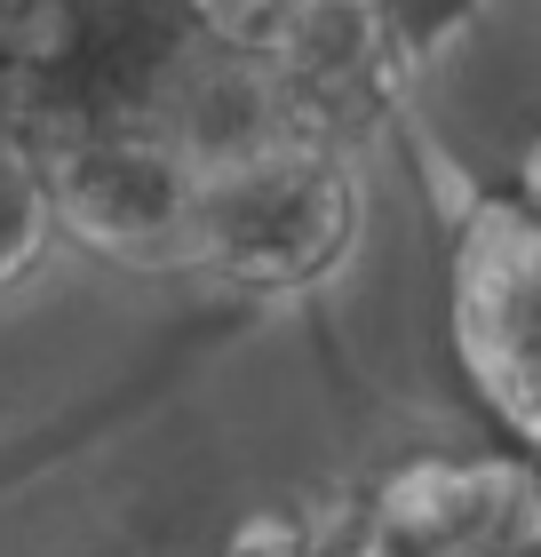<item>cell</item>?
Segmentation results:
<instances>
[{"label": "cell", "instance_id": "1", "mask_svg": "<svg viewBox=\"0 0 541 557\" xmlns=\"http://www.w3.org/2000/svg\"><path fill=\"white\" fill-rule=\"evenodd\" d=\"M351 232H358L351 160L327 136H287L271 151H247V160L199 175L192 263H208L231 287L287 295L343 263Z\"/></svg>", "mask_w": 541, "mask_h": 557}, {"label": "cell", "instance_id": "2", "mask_svg": "<svg viewBox=\"0 0 541 557\" xmlns=\"http://www.w3.org/2000/svg\"><path fill=\"white\" fill-rule=\"evenodd\" d=\"M454 350L478 398L541 454V223L478 199L454 232Z\"/></svg>", "mask_w": 541, "mask_h": 557}, {"label": "cell", "instance_id": "3", "mask_svg": "<svg viewBox=\"0 0 541 557\" xmlns=\"http://www.w3.org/2000/svg\"><path fill=\"white\" fill-rule=\"evenodd\" d=\"M48 168V208L57 232L96 247L104 263L168 271L192 263V208H199V168L151 128H96L57 151H40Z\"/></svg>", "mask_w": 541, "mask_h": 557}, {"label": "cell", "instance_id": "4", "mask_svg": "<svg viewBox=\"0 0 541 557\" xmlns=\"http://www.w3.org/2000/svg\"><path fill=\"white\" fill-rule=\"evenodd\" d=\"M263 64L279 72V88L295 96L303 128H319L334 144V120L391 96L406 72L391 57V24L382 0H287L263 40Z\"/></svg>", "mask_w": 541, "mask_h": 557}, {"label": "cell", "instance_id": "5", "mask_svg": "<svg viewBox=\"0 0 541 557\" xmlns=\"http://www.w3.org/2000/svg\"><path fill=\"white\" fill-rule=\"evenodd\" d=\"M48 239H57V208H48V168L40 151L0 128V287L33 278Z\"/></svg>", "mask_w": 541, "mask_h": 557}, {"label": "cell", "instance_id": "6", "mask_svg": "<svg viewBox=\"0 0 541 557\" xmlns=\"http://www.w3.org/2000/svg\"><path fill=\"white\" fill-rule=\"evenodd\" d=\"M382 24H391L398 72H430V64H446L462 48V33L478 24V0H382Z\"/></svg>", "mask_w": 541, "mask_h": 557}, {"label": "cell", "instance_id": "7", "mask_svg": "<svg viewBox=\"0 0 541 557\" xmlns=\"http://www.w3.org/2000/svg\"><path fill=\"white\" fill-rule=\"evenodd\" d=\"M231 557H319L311 542H303L295 518H255L239 542H231Z\"/></svg>", "mask_w": 541, "mask_h": 557}, {"label": "cell", "instance_id": "8", "mask_svg": "<svg viewBox=\"0 0 541 557\" xmlns=\"http://www.w3.org/2000/svg\"><path fill=\"white\" fill-rule=\"evenodd\" d=\"M509 208L541 223V136L526 144V160H518V191H509Z\"/></svg>", "mask_w": 541, "mask_h": 557}]
</instances>
